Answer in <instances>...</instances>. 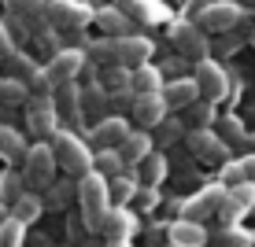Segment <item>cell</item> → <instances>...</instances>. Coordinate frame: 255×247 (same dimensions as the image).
<instances>
[{
  "mask_svg": "<svg viewBox=\"0 0 255 247\" xmlns=\"http://www.w3.org/2000/svg\"><path fill=\"white\" fill-rule=\"evenodd\" d=\"M133 103H137V92L133 89H126V92H115V96H111V111H115V114H133Z\"/></svg>",
  "mask_w": 255,
  "mask_h": 247,
  "instance_id": "obj_45",
  "label": "cell"
},
{
  "mask_svg": "<svg viewBox=\"0 0 255 247\" xmlns=\"http://www.w3.org/2000/svg\"><path fill=\"white\" fill-rule=\"evenodd\" d=\"M155 129H159L155 144H163V148H166V144H178V140H185V137H189V126H185L181 118H174V114L163 122V126H155Z\"/></svg>",
  "mask_w": 255,
  "mask_h": 247,
  "instance_id": "obj_38",
  "label": "cell"
},
{
  "mask_svg": "<svg viewBox=\"0 0 255 247\" xmlns=\"http://www.w3.org/2000/svg\"><path fill=\"white\" fill-rule=\"evenodd\" d=\"M252 207H255V181H244V184H237V188H230L222 210H218V222L222 225H241V218L248 214Z\"/></svg>",
  "mask_w": 255,
  "mask_h": 247,
  "instance_id": "obj_13",
  "label": "cell"
},
{
  "mask_svg": "<svg viewBox=\"0 0 255 247\" xmlns=\"http://www.w3.org/2000/svg\"><path fill=\"white\" fill-rule=\"evenodd\" d=\"M218 181L226 184V188H237V184L248 181V173H244V163L241 159H230V163L222 166V173H218Z\"/></svg>",
  "mask_w": 255,
  "mask_h": 247,
  "instance_id": "obj_43",
  "label": "cell"
},
{
  "mask_svg": "<svg viewBox=\"0 0 255 247\" xmlns=\"http://www.w3.org/2000/svg\"><path fill=\"white\" fill-rule=\"evenodd\" d=\"M93 82H100L104 89H108V96H115V92L133 89V70H129V67H96Z\"/></svg>",
  "mask_w": 255,
  "mask_h": 247,
  "instance_id": "obj_24",
  "label": "cell"
},
{
  "mask_svg": "<svg viewBox=\"0 0 255 247\" xmlns=\"http://www.w3.org/2000/svg\"><path fill=\"white\" fill-rule=\"evenodd\" d=\"M78 207H82V222L89 229V236H104V222H108L115 203H111V184L100 170L85 173L78 181Z\"/></svg>",
  "mask_w": 255,
  "mask_h": 247,
  "instance_id": "obj_1",
  "label": "cell"
},
{
  "mask_svg": "<svg viewBox=\"0 0 255 247\" xmlns=\"http://www.w3.org/2000/svg\"><path fill=\"white\" fill-rule=\"evenodd\" d=\"M163 67H152V63H144V67H137L133 70V92L137 96H148V92H163Z\"/></svg>",
  "mask_w": 255,
  "mask_h": 247,
  "instance_id": "obj_30",
  "label": "cell"
},
{
  "mask_svg": "<svg viewBox=\"0 0 255 247\" xmlns=\"http://www.w3.org/2000/svg\"><path fill=\"white\" fill-rule=\"evenodd\" d=\"M15 52H19V41L11 37V30H7V22H0V59H4V63H7V59H11Z\"/></svg>",
  "mask_w": 255,
  "mask_h": 247,
  "instance_id": "obj_46",
  "label": "cell"
},
{
  "mask_svg": "<svg viewBox=\"0 0 255 247\" xmlns=\"http://www.w3.org/2000/svg\"><path fill=\"white\" fill-rule=\"evenodd\" d=\"M170 244L174 247H207L211 244V233L204 229V222L178 218V222H170Z\"/></svg>",
  "mask_w": 255,
  "mask_h": 247,
  "instance_id": "obj_18",
  "label": "cell"
},
{
  "mask_svg": "<svg viewBox=\"0 0 255 247\" xmlns=\"http://www.w3.org/2000/svg\"><path fill=\"white\" fill-rule=\"evenodd\" d=\"M26 152H30V144H26V137L19 133L15 126H4L0 122V159H4L7 166H15V163H26Z\"/></svg>",
  "mask_w": 255,
  "mask_h": 247,
  "instance_id": "obj_20",
  "label": "cell"
},
{
  "mask_svg": "<svg viewBox=\"0 0 255 247\" xmlns=\"http://www.w3.org/2000/svg\"><path fill=\"white\" fill-rule=\"evenodd\" d=\"M163 203V196H159V188H152V184H140L137 188V196H133V210L137 214H152L155 207Z\"/></svg>",
  "mask_w": 255,
  "mask_h": 247,
  "instance_id": "obj_41",
  "label": "cell"
},
{
  "mask_svg": "<svg viewBox=\"0 0 255 247\" xmlns=\"http://www.w3.org/2000/svg\"><path fill=\"white\" fill-rule=\"evenodd\" d=\"M137 233H140L137 210H129V207H111L108 222H104V236H108V240H133Z\"/></svg>",
  "mask_w": 255,
  "mask_h": 247,
  "instance_id": "obj_17",
  "label": "cell"
},
{
  "mask_svg": "<svg viewBox=\"0 0 255 247\" xmlns=\"http://www.w3.org/2000/svg\"><path fill=\"white\" fill-rule=\"evenodd\" d=\"M185 144H189L192 159H200V163H207V166H226L230 163V144L218 137V129H189Z\"/></svg>",
  "mask_w": 255,
  "mask_h": 247,
  "instance_id": "obj_7",
  "label": "cell"
},
{
  "mask_svg": "<svg viewBox=\"0 0 255 247\" xmlns=\"http://www.w3.org/2000/svg\"><path fill=\"white\" fill-rule=\"evenodd\" d=\"M119 152H122V159H126V166H133V170H137V166L155 152V140L148 137L144 129H133V133L126 137V144H122Z\"/></svg>",
  "mask_w": 255,
  "mask_h": 247,
  "instance_id": "obj_23",
  "label": "cell"
},
{
  "mask_svg": "<svg viewBox=\"0 0 255 247\" xmlns=\"http://www.w3.org/2000/svg\"><path fill=\"white\" fill-rule=\"evenodd\" d=\"M108 184H111V203H115V207H129L133 196H137V188H140L137 173H129V170L119 173V177H111Z\"/></svg>",
  "mask_w": 255,
  "mask_h": 247,
  "instance_id": "obj_31",
  "label": "cell"
},
{
  "mask_svg": "<svg viewBox=\"0 0 255 247\" xmlns=\"http://www.w3.org/2000/svg\"><path fill=\"white\" fill-rule=\"evenodd\" d=\"M26 229L30 225H22L19 218H7L4 225H0V247H22V236H26Z\"/></svg>",
  "mask_w": 255,
  "mask_h": 247,
  "instance_id": "obj_40",
  "label": "cell"
},
{
  "mask_svg": "<svg viewBox=\"0 0 255 247\" xmlns=\"http://www.w3.org/2000/svg\"><path fill=\"white\" fill-rule=\"evenodd\" d=\"M163 100H166L170 111H189L192 103L204 100V96H200L196 78H170V82L163 85Z\"/></svg>",
  "mask_w": 255,
  "mask_h": 247,
  "instance_id": "obj_16",
  "label": "cell"
},
{
  "mask_svg": "<svg viewBox=\"0 0 255 247\" xmlns=\"http://www.w3.org/2000/svg\"><path fill=\"white\" fill-rule=\"evenodd\" d=\"M129 133H133V129H129V118H126V114H108V118H100V122L89 129V140H93L96 148H122Z\"/></svg>",
  "mask_w": 255,
  "mask_h": 247,
  "instance_id": "obj_12",
  "label": "cell"
},
{
  "mask_svg": "<svg viewBox=\"0 0 255 247\" xmlns=\"http://www.w3.org/2000/svg\"><path fill=\"white\" fill-rule=\"evenodd\" d=\"M185 4H189V11H192V15H200L204 7H211V4H215V0H185Z\"/></svg>",
  "mask_w": 255,
  "mask_h": 247,
  "instance_id": "obj_48",
  "label": "cell"
},
{
  "mask_svg": "<svg viewBox=\"0 0 255 247\" xmlns=\"http://www.w3.org/2000/svg\"><path fill=\"white\" fill-rule=\"evenodd\" d=\"M85 56H89L93 67H122V63H119V45H115V37L89 41V45H85Z\"/></svg>",
  "mask_w": 255,
  "mask_h": 247,
  "instance_id": "obj_28",
  "label": "cell"
},
{
  "mask_svg": "<svg viewBox=\"0 0 255 247\" xmlns=\"http://www.w3.org/2000/svg\"><path fill=\"white\" fill-rule=\"evenodd\" d=\"M252 126H255V107H252Z\"/></svg>",
  "mask_w": 255,
  "mask_h": 247,
  "instance_id": "obj_52",
  "label": "cell"
},
{
  "mask_svg": "<svg viewBox=\"0 0 255 247\" xmlns=\"http://www.w3.org/2000/svg\"><path fill=\"white\" fill-rule=\"evenodd\" d=\"M244 45V37H241V33H222V37H218V41H211V48H215L218 52V56H230V52H237V48H241Z\"/></svg>",
  "mask_w": 255,
  "mask_h": 247,
  "instance_id": "obj_44",
  "label": "cell"
},
{
  "mask_svg": "<svg viewBox=\"0 0 255 247\" xmlns=\"http://www.w3.org/2000/svg\"><path fill=\"white\" fill-rule=\"evenodd\" d=\"M48 82H52V89H59V85H70V82H78V74L82 70H89V56H85L82 48H63L59 56H52L48 59Z\"/></svg>",
  "mask_w": 255,
  "mask_h": 247,
  "instance_id": "obj_11",
  "label": "cell"
},
{
  "mask_svg": "<svg viewBox=\"0 0 255 247\" xmlns=\"http://www.w3.org/2000/svg\"><path fill=\"white\" fill-rule=\"evenodd\" d=\"M108 247H133V240H108Z\"/></svg>",
  "mask_w": 255,
  "mask_h": 247,
  "instance_id": "obj_50",
  "label": "cell"
},
{
  "mask_svg": "<svg viewBox=\"0 0 255 247\" xmlns=\"http://www.w3.org/2000/svg\"><path fill=\"white\" fill-rule=\"evenodd\" d=\"M192 78H196V85H200V96L211 103H218V100H226L230 96V74H226V67L218 63V59H200L196 67H192Z\"/></svg>",
  "mask_w": 255,
  "mask_h": 247,
  "instance_id": "obj_8",
  "label": "cell"
},
{
  "mask_svg": "<svg viewBox=\"0 0 255 247\" xmlns=\"http://www.w3.org/2000/svg\"><path fill=\"white\" fill-rule=\"evenodd\" d=\"M185 114H189V129H211V126H218V114H215V103H211V100H196Z\"/></svg>",
  "mask_w": 255,
  "mask_h": 247,
  "instance_id": "obj_36",
  "label": "cell"
},
{
  "mask_svg": "<svg viewBox=\"0 0 255 247\" xmlns=\"http://www.w3.org/2000/svg\"><path fill=\"white\" fill-rule=\"evenodd\" d=\"M170 45L178 56L192 59V63H200V59L211 56V41H207V30L200 22H174L170 26Z\"/></svg>",
  "mask_w": 255,
  "mask_h": 247,
  "instance_id": "obj_4",
  "label": "cell"
},
{
  "mask_svg": "<svg viewBox=\"0 0 255 247\" xmlns=\"http://www.w3.org/2000/svg\"><path fill=\"white\" fill-rule=\"evenodd\" d=\"M244 19V7H241V0H215L211 7H204V11L196 15V22L204 26L207 33H230L237 30Z\"/></svg>",
  "mask_w": 255,
  "mask_h": 247,
  "instance_id": "obj_10",
  "label": "cell"
},
{
  "mask_svg": "<svg viewBox=\"0 0 255 247\" xmlns=\"http://www.w3.org/2000/svg\"><path fill=\"white\" fill-rule=\"evenodd\" d=\"M211 244L215 247H252L255 233H248L241 225H218V233H211Z\"/></svg>",
  "mask_w": 255,
  "mask_h": 247,
  "instance_id": "obj_32",
  "label": "cell"
},
{
  "mask_svg": "<svg viewBox=\"0 0 255 247\" xmlns=\"http://www.w3.org/2000/svg\"><path fill=\"white\" fill-rule=\"evenodd\" d=\"M48 144H52V152H56V163H59V170H63L67 177H78V181H82L85 173L96 170V155L89 152V144H85L78 133H70V129H59V133L52 137Z\"/></svg>",
  "mask_w": 255,
  "mask_h": 247,
  "instance_id": "obj_2",
  "label": "cell"
},
{
  "mask_svg": "<svg viewBox=\"0 0 255 247\" xmlns=\"http://www.w3.org/2000/svg\"><path fill=\"white\" fill-rule=\"evenodd\" d=\"M33 45H37L41 52H48V59L63 52V41H59V30H56V26H48V30H41L37 37H33Z\"/></svg>",
  "mask_w": 255,
  "mask_h": 247,
  "instance_id": "obj_42",
  "label": "cell"
},
{
  "mask_svg": "<svg viewBox=\"0 0 255 247\" xmlns=\"http://www.w3.org/2000/svg\"><path fill=\"white\" fill-rule=\"evenodd\" d=\"M7 218H11V207H7V203H0V225H4Z\"/></svg>",
  "mask_w": 255,
  "mask_h": 247,
  "instance_id": "obj_49",
  "label": "cell"
},
{
  "mask_svg": "<svg viewBox=\"0 0 255 247\" xmlns=\"http://www.w3.org/2000/svg\"><path fill=\"white\" fill-rule=\"evenodd\" d=\"M26 100H30V89H26L22 82H15V78H4L0 74V107H26Z\"/></svg>",
  "mask_w": 255,
  "mask_h": 247,
  "instance_id": "obj_35",
  "label": "cell"
},
{
  "mask_svg": "<svg viewBox=\"0 0 255 247\" xmlns=\"http://www.w3.org/2000/svg\"><path fill=\"white\" fill-rule=\"evenodd\" d=\"M166 118H170V107H166L163 92L137 96V103H133V122H137L140 129H155V126H163Z\"/></svg>",
  "mask_w": 255,
  "mask_h": 247,
  "instance_id": "obj_15",
  "label": "cell"
},
{
  "mask_svg": "<svg viewBox=\"0 0 255 247\" xmlns=\"http://www.w3.org/2000/svg\"><path fill=\"white\" fill-rule=\"evenodd\" d=\"M241 163H244V173H248V181H255V152H248Z\"/></svg>",
  "mask_w": 255,
  "mask_h": 247,
  "instance_id": "obj_47",
  "label": "cell"
},
{
  "mask_svg": "<svg viewBox=\"0 0 255 247\" xmlns=\"http://www.w3.org/2000/svg\"><path fill=\"white\" fill-rule=\"evenodd\" d=\"M26 129L37 140H52L59 133V111L52 96H30L26 100Z\"/></svg>",
  "mask_w": 255,
  "mask_h": 247,
  "instance_id": "obj_5",
  "label": "cell"
},
{
  "mask_svg": "<svg viewBox=\"0 0 255 247\" xmlns=\"http://www.w3.org/2000/svg\"><path fill=\"white\" fill-rule=\"evenodd\" d=\"M93 22L104 30V37H129V33H133V19H129L126 11H119L115 4H111V7H100Z\"/></svg>",
  "mask_w": 255,
  "mask_h": 247,
  "instance_id": "obj_21",
  "label": "cell"
},
{
  "mask_svg": "<svg viewBox=\"0 0 255 247\" xmlns=\"http://www.w3.org/2000/svg\"><path fill=\"white\" fill-rule=\"evenodd\" d=\"M207 247H215V244H207Z\"/></svg>",
  "mask_w": 255,
  "mask_h": 247,
  "instance_id": "obj_54",
  "label": "cell"
},
{
  "mask_svg": "<svg viewBox=\"0 0 255 247\" xmlns=\"http://www.w3.org/2000/svg\"><path fill=\"white\" fill-rule=\"evenodd\" d=\"M74 196H78V177L52 181L45 188V207L48 210H67V203H74Z\"/></svg>",
  "mask_w": 255,
  "mask_h": 247,
  "instance_id": "obj_27",
  "label": "cell"
},
{
  "mask_svg": "<svg viewBox=\"0 0 255 247\" xmlns=\"http://www.w3.org/2000/svg\"><path fill=\"white\" fill-rule=\"evenodd\" d=\"M52 100H56V111L59 118H70V122H85V111H82V85L70 82V85H59L56 92H52Z\"/></svg>",
  "mask_w": 255,
  "mask_h": 247,
  "instance_id": "obj_19",
  "label": "cell"
},
{
  "mask_svg": "<svg viewBox=\"0 0 255 247\" xmlns=\"http://www.w3.org/2000/svg\"><path fill=\"white\" fill-rule=\"evenodd\" d=\"M111 107V96H108V89H104L100 82H93V85H85L82 89V111H85V122H100V118H108V111Z\"/></svg>",
  "mask_w": 255,
  "mask_h": 247,
  "instance_id": "obj_22",
  "label": "cell"
},
{
  "mask_svg": "<svg viewBox=\"0 0 255 247\" xmlns=\"http://www.w3.org/2000/svg\"><path fill=\"white\" fill-rule=\"evenodd\" d=\"M56 152H52L48 140H37V144H30V152H26V163H22V173H26V184H30V192H45L52 181H56Z\"/></svg>",
  "mask_w": 255,
  "mask_h": 247,
  "instance_id": "obj_3",
  "label": "cell"
},
{
  "mask_svg": "<svg viewBox=\"0 0 255 247\" xmlns=\"http://www.w3.org/2000/svg\"><path fill=\"white\" fill-rule=\"evenodd\" d=\"M45 210H48V207H45V196H41V192H26V196L11 207V214L19 218L22 225H33L41 214H45Z\"/></svg>",
  "mask_w": 255,
  "mask_h": 247,
  "instance_id": "obj_33",
  "label": "cell"
},
{
  "mask_svg": "<svg viewBox=\"0 0 255 247\" xmlns=\"http://www.w3.org/2000/svg\"><path fill=\"white\" fill-rule=\"evenodd\" d=\"M215 129H218V137H222L230 148H248V144H252L248 126H244V118H237V114H222Z\"/></svg>",
  "mask_w": 255,
  "mask_h": 247,
  "instance_id": "obj_26",
  "label": "cell"
},
{
  "mask_svg": "<svg viewBox=\"0 0 255 247\" xmlns=\"http://www.w3.org/2000/svg\"><path fill=\"white\" fill-rule=\"evenodd\" d=\"M241 4H252V0H241Z\"/></svg>",
  "mask_w": 255,
  "mask_h": 247,
  "instance_id": "obj_53",
  "label": "cell"
},
{
  "mask_svg": "<svg viewBox=\"0 0 255 247\" xmlns=\"http://www.w3.org/2000/svg\"><path fill=\"white\" fill-rule=\"evenodd\" d=\"M137 181L140 184H152V188H159V184H163V177H166V155L163 152H152V155H148L144 159V163H140L137 166Z\"/></svg>",
  "mask_w": 255,
  "mask_h": 247,
  "instance_id": "obj_29",
  "label": "cell"
},
{
  "mask_svg": "<svg viewBox=\"0 0 255 247\" xmlns=\"http://www.w3.org/2000/svg\"><path fill=\"white\" fill-rule=\"evenodd\" d=\"M226 196H230V188H226L222 181L204 184V188H200L196 196L181 199V218H189V222H204V218H211V214L218 218V210H222Z\"/></svg>",
  "mask_w": 255,
  "mask_h": 247,
  "instance_id": "obj_6",
  "label": "cell"
},
{
  "mask_svg": "<svg viewBox=\"0 0 255 247\" xmlns=\"http://www.w3.org/2000/svg\"><path fill=\"white\" fill-rule=\"evenodd\" d=\"M115 45H119V63H122V67H129V70L144 67L148 59H152V52H155V41H152V37H144V33L115 37Z\"/></svg>",
  "mask_w": 255,
  "mask_h": 247,
  "instance_id": "obj_14",
  "label": "cell"
},
{
  "mask_svg": "<svg viewBox=\"0 0 255 247\" xmlns=\"http://www.w3.org/2000/svg\"><path fill=\"white\" fill-rule=\"evenodd\" d=\"M26 192H30V184H26V173L15 170V166H7L4 173H0V203H7V207H15Z\"/></svg>",
  "mask_w": 255,
  "mask_h": 247,
  "instance_id": "obj_25",
  "label": "cell"
},
{
  "mask_svg": "<svg viewBox=\"0 0 255 247\" xmlns=\"http://www.w3.org/2000/svg\"><path fill=\"white\" fill-rule=\"evenodd\" d=\"M96 11L82 0H48V22L56 30H67V33H78L85 22H93Z\"/></svg>",
  "mask_w": 255,
  "mask_h": 247,
  "instance_id": "obj_9",
  "label": "cell"
},
{
  "mask_svg": "<svg viewBox=\"0 0 255 247\" xmlns=\"http://www.w3.org/2000/svg\"><path fill=\"white\" fill-rule=\"evenodd\" d=\"M140 236H144V247H174L170 244V222H152L140 229Z\"/></svg>",
  "mask_w": 255,
  "mask_h": 247,
  "instance_id": "obj_39",
  "label": "cell"
},
{
  "mask_svg": "<svg viewBox=\"0 0 255 247\" xmlns=\"http://www.w3.org/2000/svg\"><path fill=\"white\" fill-rule=\"evenodd\" d=\"M248 148H252V152H255V133H252V144H248Z\"/></svg>",
  "mask_w": 255,
  "mask_h": 247,
  "instance_id": "obj_51",
  "label": "cell"
},
{
  "mask_svg": "<svg viewBox=\"0 0 255 247\" xmlns=\"http://www.w3.org/2000/svg\"><path fill=\"white\" fill-rule=\"evenodd\" d=\"M96 170L111 181V177H119V173H126L129 166H126V159H122L119 148H100V152H96Z\"/></svg>",
  "mask_w": 255,
  "mask_h": 247,
  "instance_id": "obj_34",
  "label": "cell"
},
{
  "mask_svg": "<svg viewBox=\"0 0 255 247\" xmlns=\"http://www.w3.org/2000/svg\"><path fill=\"white\" fill-rule=\"evenodd\" d=\"M4 11L30 22V19H37V15L48 11V0H4Z\"/></svg>",
  "mask_w": 255,
  "mask_h": 247,
  "instance_id": "obj_37",
  "label": "cell"
}]
</instances>
